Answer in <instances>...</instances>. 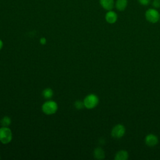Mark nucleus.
<instances>
[{"label": "nucleus", "instance_id": "obj_19", "mask_svg": "<svg viewBox=\"0 0 160 160\" xmlns=\"http://www.w3.org/2000/svg\"><path fill=\"white\" fill-rule=\"evenodd\" d=\"M159 20H160V19H159Z\"/></svg>", "mask_w": 160, "mask_h": 160}, {"label": "nucleus", "instance_id": "obj_18", "mask_svg": "<svg viewBox=\"0 0 160 160\" xmlns=\"http://www.w3.org/2000/svg\"><path fill=\"white\" fill-rule=\"evenodd\" d=\"M2 46H3V42H2V40L0 39V50L2 48Z\"/></svg>", "mask_w": 160, "mask_h": 160}, {"label": "nucleus", "instance_id": "obj_15", "mask_svg": "<svg viewBox=\"0 0 160 160\" xmlns=\"http://www.w3.org/2000/svg\"><path fill=\"white\" fill-rule=\"evenodd\" d=\"M152 6L155 9L160 8V0H153L152 2Z\"/></svg>", "mask_w": 160, "mask_h": 160}, {"label": "nucleus", "instance_id": "obj_10", "mask_svg": "<svg viewBox=\"0 0 160 160\" xmlns=\"http://www.w3.org/2000/svg\"><path fill=\"white\" fill-rule=\"evenodd\" d=\"M94 156L97 159H103L105 157L104 150L100 147L96 148L94 151Z\"/></svg>", "mask_w": 160, "mask_h": 160}, {"label": "nucleus", "instance_id": "obj_17", "mask_svg": "<svg viewBox=\"0 0 160 160\" xmlns=\"http://www.w3.org/2000/svg\"><path fill=\"white\" fill-rule=\"evenodd\" d=\"M40 43L42 45L45 44L46 43V39L45 38H41L40 39Z\"/></svg>", "mask_w": 160, "mask_h": 160}, {"label": "nucleus", "instance_id": "obj_3", "mask_svg": "<svg viewBox=\"0 0 160 160\" xmlns=\"http://www.w3.org/2000/svg\"><path fill=\"white\" fill-rule=\"evenodd\" d=\"M145 18L149 22L156 23L159 21L160 14L157 9L149 8L145 12Z\"/></svg>", "mask_w": 160, "mask_h": 160}, {"label": "nucleus", "instance_id": "obj_14", "mask_svg": "<svg viewBox=\"0 0 160 160\" xmlns=\"http://www.w3.org/2000/svg\"><path fill=\"white\" fill-rule=\"evenodd\" d=\"M74 106L75 108L77 109H82L84 105V102L81 101H79V100H78L75 102L74 103Z\"/></svg>", "mask_w": 160, "mask_h": 160}, {"label": "nucleus", "instance_id": "obj_4", "mask_svg": "<svg viewBox=\"0 0 160 160\" xmlns=\"http://www.w3.org/2000/svg\"><path fill=\"white\" fill-rule=\"evenodd\" d=\"M83 102L84 107L88 109H92L98 104L99 98L96 95L90 94L86 96V98L84 99Z\"/></svg>", "mask_w": 160, "mask_h": 160}, {"label": "nucleus", "instance_id": "obj_5", "mask_svg": "<svg viewBox=\"0 0 160 160\" xmlns=\"http://www.w3.org/2000/svg\"><path fill=\"white\" fill-rule=\"evenodd\" d=\"M125 128L122 124H117L113 127L111 131V136L114 138H120L122 137L125 133Z\"/></svg>", "mask_w": 160, "mask_h": 160}, {"label": "nucleus", "instance_id": "obj_12", "mask_svg": "<svg viewBox=\"0 0 160 160\" xmlns=\"http://www.w3.org/2000/svg\"><path fill=\"white\" fill-rule=\"evenodd\" d=\"M42 96L43 97L46 99H50L53 96V91L51 89V88H46L43 90L42 91Z\"/></svg>", "mask_w": 160, "mask_h": 160}, {"label": "nucleus", "instance_id": "obj_2", "mask_svg": "<svg viewBox=\"0 0 160 160\" xmlns=\"http://www.w3.org/2000/svg\"><path fill=\"white\" fill-rule=\"evenodd\" d=\"M12 138V133L8 127L2 126L0 128V141L2 144L10 142Z\"/></svg>", "mask_w": 160, "mask_h": 160}, {"label": "nucleus", "instance_id": "obj_8", "mask_svg": "<svg viewBox=\"0 0 160 160\" xmlns=\"http://www.w3.org/2000/svg\"><path fill=\"white\" fill-rule=\"evenodd\" d=\"M99 4L101 7L106 11L112 10L115 6L114 0H99Z\"/></svg>", "mask_w": 160, "mask_h": 160}, {"label": "nucleus", "instance_id": "obj_9", "mask_svg": "<svg viewBox=\"0 0 160 160\" xmlns=\"http://www.w3.org/2000/svg\"><path fill=\"white\" fill-rule=\"evenodd\" d=\"M128 4V0H116L115 2V7L117 10L122 11L126 9Z\"/></svg>", "mask_w": 160, "mask_h": 160}, {"label": "nucleus", "instance_id": "obj_11", "mask_svg": "<svg viewBox=\"0 0 160 160\" xmlns=\"http://www.w3.org/2000/svg\"><path fill=\"white\" fill-rule=\"evenodd\" d=\"M128 158V153L125 150L119 151L115 155L116 160H126Z\"/></svg>", "mask_w": 160, "mask_h": 160}, {"label": "nucleus", "instance_id": "obj_1", "mask_svg": "<svg viewBox=\"0 0 160 160\" xmlns=\"http://www.w3.org/2000/svg\"><path fill=\"white\" fill-rule=\"evenodd\" d=\"M58 109V104L53 101H47L42 106V111L47 115H51L56 112Z\"/></svg>", "mask_w": 160, "mask_h": 160}, {"label": "nucleus", "instance_id": "obj_6", "mask_svg": "<svg viewBox=\"0 0 160 160\" xmlns=\"http://www.w3.org/2000/svg\"><path fill=\"white\" fill-rule=\"evenodd\" d=\"M158 142V139L156 136L152 134H148L145 138V143L149 147L155 146Z\"/></svg>", "mask_w": 160, "mask_h": 160}, {"label": "nucleus", "instance_id": "obj_7", "mask_svg": "<svg viewBox=\"0 0 160 160\" xmlns=\"http://www.w3.org/2000/svg\"><path fill=\"white\" fill-rule=\"evenodd\" d=\"M105 19L109 24H114L118 19V15L114 11L112 10L108 11L105 15Z\"/></svg>", "mask_w": 160, "mask_h": 160}, {"label": "nucleus", "instance_id": "obj_16", "mask_svg": "<svg viewBox=\"0 0 160 160\" xmlns=\"http://www.w3.org/2000/svg\"><path fill=\"white\" fill-rule=\"evenodd\" d=\"M138 2L142 6H148L150 4L151 0H138Z\"/></svg>", "mask_w": 160, "mask_h": 160}, {"label": "nucleus", "instance_id": "obj_13", "mask_svg": "<svg viewBox=\"0 0 160 160\" xmlns=\"http://www.w3.org/2000/svg\"><path fill=\"white\" fill-rule=\"evenodd\" d=\"M0 122H1V125L2 126L8 127L11 123V118L9 117L4 116L1 119Z\"/></svg>", "mask_w": 160, "mask_h": 160}]
</instances>
